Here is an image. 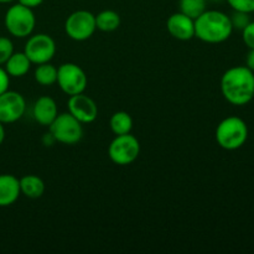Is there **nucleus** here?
I'll return each instance as SVG.
<instances>
[{
  "instance_id": "16",
  "label": "nucleus",
  "mask_w": 254,
  "mask_h": 254,
  "mask_svg": "<svg viewBox=\"0 0 254 254\" xmlns=\"http://www.w3.org/2000/svg\"><path fill=\"white\" fill-rule=\"evenodd\" d=\"M20 181V191L24 196L29 198H40L45 193V186L44 180H42L40 176L37 175H25L21 179H19Z\"/></svg>"
},
{
  "instance_id": "18",
  "label": "nucleus",
  "mask_w": 254,
  "mask_h": 254,
  "mask_svg": "<svg viewBox=\"0 0 254 254\" xmlns=\"http://www.w3.org/2000/svg\"><path fill=\"white\" fill-rule=\"evenodd\" d=\"M109 126H111L112 131L114 135H123V134L130 133L133 129V118L129 113L124 111L116 112L113 116L111 117L109 121Z\"/></svg>"
},
{
  "instance_id": "13",
  "label": "nucleus",
  "mask_w": 254,
  "mask_h": 254,
  "mask_svg": "<svg viewBox=\"0 0 254 254\" xmlns=\"http://www.w3.org/2000/svg\"><path fill=\"white\" fill-rule=\"evenodd\" d=\"M59 114L57 103L49 96H42L36 99L32 107V117L42 127H50Z\"/></svg>"
},
{
  "instance_id": "19",
  "label": "nucleus",
  "mask_w": 254,
  "mask_h": 254,
  "mask_svg": "<svg viewBox=\"0 0 254 254\" xmlns=\"http://www.w3.org/2000/svg\"><path fill=\"white\" fill-rule=\"evenodd\" d=\"M34 78L41 86H52L57 81V67H55L50 62L37 64L36 69L34 72Z\"/></svg>"
},
{
  "instance_id": "21",
  "label": "nucleus",
  "mask_w": 254,
  "mask_h": 254,
  "mask_svg": "<svg viewBox=\"0 0 254 254\" xmlns=\"http://www.w3.org/2000/svg\"><path fill=\"white\" fill-rule=\"evenodd\" d=\"M230 19L233 30H240V31H242L252 21L251 20V14H247V12L243 11H236V10H233L232 15H230Z\"/></svg>"
},
{
  "instance_id": "8",
  "label": "nucleus",
  "mask_w": 254,
  "mask_h": 254,
  "mask_svg": "<svg viewBox=\"0 0 254 254\" xmlns=\"http://www.w3.org/2000/svg\"><path fill=\"white\" fill-rule=\"evenodd\" d=\"M96 15L87 10H77L69 14L64 22V31L74 41H86L96 32Z\"/></svg>"
},
{
  "instance_id": "26",
  "label": "nucleus",
  "mask_w": 254,
  "mask_h": 254,
  "mask_svg": "<svg viewBox=\"0 0 254 254\" xmlns=\"http://www.w3.org/2000/svg\"><path fill=\"white\" fill-rule=\"evenodd\" d=\"M17 2H20V4L25 5V6L30 7V9L34 10L35 7L40 6V5L44 2V0H17Z\"/></svg>"
},
{
  "instance_id": "30",
  "label": "nucleus",
  "mask_w": 254,
  "mask_h": 254,
  "mask_svg": "<svg viewBox=\"0 0 254 254\" xmlns=\"http://www.w3.org/2000/svg\"><path fill=\"white\" fill-rule=\"evenodd\" d=\"M12 1H15V0H0V4H9Z\"/></svg>"
},
{
  "instance_id": "4",
  "label": "nucleus",
  "mask_w": 254,
  "mask_h": 254,
  "mask_svg": "<svg viewBox=\"0 0 254 254\" xmlns=\"http://www.w3.org/2000/svg\"><path fill=\"white\" fill-rule=\"evenodd\" d=\"M5 27L11 36L24 39L32 35L36 25V17L34 11L25 5L17 4L11 5L7 9L4 17Z\"/></svg>"
},
{
  "instance_id": "31",
  "label": "nucleus",
  "mask_w": 254,
  "mask_h": 254,
  "mask_svg": "<svg viewBox=\"0 0 254 254\" xmlns=\"http://www.w3.org/2000/svg\"><path fill=\"white\" fill-rule=\"evenodd\" d=\"M211 1H213V2H221V1H223V0H211Z\"/></svg>"
},
{
  "instance_id": "7",
  "label": "nucleus",
  "mask_w": 254,
  "mask_h": 254,
  "mask_svg": "<svg viewBox=\"0 0 254 254\" xmlns=\"http://www.w3.org/2000/svg\"><path fill=\"white\" fill-rule=\"evenodd\" d=\"M56 83L67 96H74V94L83 93L86 91L88 78L81 66L67 62V64H62L57 68Z\"/></svg>"
},
{
  "instance_id": "11",
  "label": "nucleus",
  "mask_w": 254,
  "mask_h": 254,
  "mask_svg": "<svg viewBox=\"0 0 254 254\" xmlns=\"http://www.w3.org/2000/svg\"><path fill=\"white\" fill-rule=\"evenodd\" d=\"M68 113L82 124L93 123L98 117V107L97 103L89 96L83 93L69 96L67 102Z\"/></svg>"
},
{
  "instance_id": "28",
  "label": "nucleus",
  "mask_w": 254,
  "mask_h": 254,
  "mask_svg": "<svg viewBox=\"0 0 254 254\" xmlns=\"http://www.w3.org/2000/svg\"><path fill=\"white\" fill-rule=\"evenodd\" d=\"M42 141H44V144H45V145H46V146H51L52 144L56 143V140H55L54 136L51 135V133H50V131H49V133L45 134L44 138H42Z\"/></svg>"
},
{
  "instance_id": "27",
  "label": "nucleus",
  "mask_w": 254,
  "mask_h": 254,
  "mask_svg": "<svg viewBox=\"0 0 254 254\" xmlns=\"http://www.w3.org/2000/svg\"><path fill=\"white\" fill-rule=\"evenodd\" d=\"M246 66L254 72V49L250 50L246 57Z\"/></svg>"
},
{
  "instance_id": "15",
  "label": "nucleus",
  "mask_w": 254,
  "mask_h": 254,
  "mask_svg": "<svg viewBox=\"0 0 254 254\" xmlns=\"http://www.w3.org/2000/svg\"><path fill=\"white\" fill-rule=\"evenodd\" d=\"M32 62L25 52H14L5 62V71L10 77H22L30 71Z\"/></svg>"
},
{
  "instance_id": "1",
  "label": "nucleus",
  "mask_w": 254,
  "mask_h": 254,
  "mask_svg": "<svg viewBox=\"0 0 254 254\" xmlns=\"http://www.w3.org/2000/svg\"><path fill=\"white\" fill-rule=\"evenodd\" d=\"M221 93L232 106H246L254 98V72L247 66L228 68L221 77Z\"/></svg>"
},
{
  "instance_id": "6",
  "label": "nucleus",
  "mask_w": 254,
  "mask_h": 254,
  "mask_svg": "<svg viewBox=\"0 0 254 254\" xmlns=\"http://www.w3.org/2000/svg\"><path fill=\"white\" fill-rule=\"evenodd\" d=\"M140 154V143L130 133L116 135L108 146V156L116 165H130Z\"/></svg>"
},
{
  "instance_id": "23",
  "label": "nucleus",
  "mask_w": 254,
  "mask_h": 254,
  "mask_svg": "<svg viewBox=\"0 0 254 254\" xmlns=\"http://www.w3.org/2000/svg\"><path fill=\"white\" fill-rule=\"evenodd\" d=\"M226 1L236 11H243L247 14L254 12V0H226Z\"/></svg>"
},
{
  "instance_id": "17",
  "label": "nucleus",
  "mask_w": 254,
  "mask_h": 254,
  "mask_svg": "<svg viewBox=\"0 0 254 254\" xmlns=\"http://www.w3.org/2000/svg\"><path fill=\"white\" fill-rule=\"evenodd\" d=\"M96 26L103 32L116 31L121 26V16L114 10H103L96 15Z\"/></svg>"
},
{
  "instance_id": "29",
  "label": "nucleus",
  "mask_w": 254,
  "mask_h": 254,
  "mask_svg": "<svg viewBox=\"0 0 254 254\" xmlns=\"http://www.w3.org/2000/svg\"><path fill=\"white\" fill-rule=\"evenodd\" d=\"M4 140H5V128H4V124L0 122V145H1Z\"/></svg>"
},
{
  "instance_id": "9",
  "label": "nucleus",
  "mask_w": 254,
  "mask_h": 254,
  "mask_svg": "<svg viewBox=\"0 0 254 254\" xmlns=\"http://www.w3.org/2000/svg\"><path fill=\"white\" fill-rule=\"evenodd\" d=\"M24 52L32 64H46L56 55V42L47 34L30 35L25 44Z\"/></svg>"
},
{
  "instance_id": "10",
  "label": "nucleus",
  "mask_w": 254,
  "mask_h": 254,
  "mask_svg": "<svg viewBox=\"0 0 254 254\" xmlns=\"http://www.w3.org/2000/svg\"><path fill=\"white\" fill-rule=\"evenodd\" d=\"M26 111V102L22 94L15 91H5L0 94V122L15 123L22 118Z\"/></svg>"
},
{
  "instance_id": "2",
  "label": "nucleus",
  "mask_w": 254,
  "mask_h": 254,
  "mask_svg": "<svg viewBox=\"0 0 254 254\" xmlns=\"http://www.w3.org/2000/svg\"><path fill=\"white\" fill-rule=\"evenodd\" d=\"M233 32L230 15L220 10H207L195 19V36L206 44H222Z\"/></svg>"
},
{
  "instance_id": "20",
  "label": "nucleus",
  "mask_w": 254,
  "mask_h": 254,
  "mask_svg": "<svg viewBox=\"0 0 254 254\" xmlns=\"http://www.w3.org/2000/svg\"><path fill=\"white\" fill-rule=\"evenodd\" d=\"M206 5H207V0H180L179 1L180 11L192 17L193 20L205 11Z\"/></svg>"
},
{
  "instance_id": "22",
  "label": "nucleus",
  "mask_w": 254,
  "mask_h": 254,
  "mask_svg": "<svg viewBox=\"0 0 254 254\" xmlns=\"http://www.w3.org/2000/svg\"><path fill=\"white\" fill-rule=\"evenodd\" d=\"M14 54V45L9 37L0 36V66L5 64L9 57Z\"/></svg>"
},
{
  "instance_id": "3",
  "label": "nucleus",
  "mask_w": 254,
  "mask_h": 254,
  "mask_svg": "<svg viewBox=\"0 0 254 254\" xmlns=\"http://www.w3.org/2000/svg\"><path fill=\"white\" fill-rule=\"evenodd\" d=\"M250 129L247 123L237 116L226 117L218 123L215 138L218 145L228 151L238 150L248 140Z\"/></svg>"
},
{
  "instance_id": "25",
  "label": "nucleus",
  "mask_w": 254,
  "mask_h": 254,
  "mask_svg": "<svg viewBox=\"0 0 254 254\" xmlns=\"http://www.w3.org/2000/svg\"><path fill=\"white\" fill-rule=\"evenodd\" d=\"M10 84V76L7 74V72L5 71V68H2L0 66V94L4 93L5 91L9 89Z\"/></svg>"
},
{
  "instance_id": "5",
  "label": "nucleus",
  "mask_w": 254,
  "mask_h": 254,
  "mask_svg": "<svg viewBox=\"0 0 254 254\" xmlns=\"http://www.w3.org/2000/svg\"><path fill=\"white\" fill-rule=\"evenodd\" d=\"M49 131L57 143L74 145L83 136V124L67 112L57 114L55 121L50 124Z\"/></svg>"
},
{
  "instance_id": "24",
  "label": "nucleus",
  "mask_w": 254,
  "mask_h": 254,
  "mask_svg": "<svg viewBox=\"0 0 254 254\" xmlns=\"http://www.w3.org/2000/svg\"><path fill=\"white\" fill-rule=\"evenodd\" d=\"M242 40L248 49H254V21H251L242 30Z\"/></svg>"
},
{
  "instance_id": "12",
  "label": "nucleus",
  "mask_w": 254,
  "mask_h": 254,
  "mask_svg": "<svg viewBox=\"0 0 254 254\" xmlns=\"http://www.w3.org/2000/svg\"><path fill=\"white\" fill-rule=\"evenodd\" d=\"M169 34L180 41H189L195 37V20L179 11L170 15L166 21Z\"/></svg>"
},
{
  "instance_id": "14",
  "label": "nucleus",
  "mask_w": 254,
  "mask_h": 254,
  "mask_svg": "<svg viewBox=\"0 0 254 254\" xmlns=\"http://www.w3.org/2000/svg\"><path fill=\"white\" fill-rule=\"evenodd\" d=\"M21 195L20 181L11 174L0 175V207L14 205Z\"/></svg>"
}]
</instances>
